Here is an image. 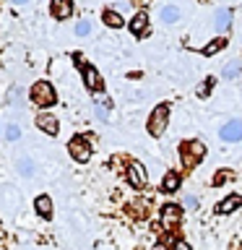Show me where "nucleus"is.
Wrapping results in <instances>:
<instances>
[{"instance_id":"1","label":"nucleus","mask_w":242,"mask_h":250,"mask_svg":"<svg viewBox=\"0 0 242 250\" xmlns=\"http://www.w3.org/2000/svg\"><path fill=\"white\" fill-rule=\"evenodd\" d=\"M31 99H34L39 107H52L58 97H55V89H52L50 81H37L34 89H31Z\"/></svg>"},{"instance_id":"2","label":"nucleus","mask_w":242,"mask_h":250,"mask_svg":"<svg viewBox=\"0 0 242 250\" xmlns=\"http://www.w3.org/2000/svg\"><path fill=\"white\" fill-rule=\"evenodd\" d=\"M167 120H169V109L164 104H159L151 112V117H148V133H151V136H161V133L167 130Z\"/></svg>"},{"instance_id":"3","label":"nucleus","mask_w":242,"mask_h":250,"mask_svg":"<svg viewBox=\"0 0 242 250\" xmlns=\"http://www.w3.org/2000/svg\"><path fill=\"white\" fill-rule=\"evenodd\" d=\"M68 151L76 162H89L91 159V141L83 138V136H76L73 141L68 144Z\"/></svg>"},{"instance_id":"4","label":"nucleus","mask_w":242,"mask_h":250,"mask_svg":"<svg viewBox=\"0 0 242 250\" xmlns=\"http://www.w3.org/2000/svg\"><path fill=\"white\" fill-rule=\"evenodd\" d=\"M203 154H206V146H203L201 141H190V144H185V146H182V162L187 164V167L198 162Z\"/></svg>"},{"instance_id":"5","label":"nucleus","mask_w":242,"mask_h":250,"mask_svg":"<svg viewBox=\"0 0 242 250\" xmlns=\"http://www.w3.org/2000/svg\"><path fill=\"white\" fill-rule=\"evenodd\" d=\"M83 83H86V89H89V91H101V86H104L99 70L94 65H83Z\"/></svg>"},{"instance_id":"6","label":"nucleus","mask_w":242,"mask_h":250,"mask_svg":"<svg viewBox=\"0 0 242 250\" xmlns=\"http://www.w3.org/2000/svg\"><path fill=\"white\" fill-rule=\"evenodd\" d=\"M37 128L42 130V133H47V136H58V130H60V123H58V117H52V115L42 112V115L37 117Z\"/></svg>"},{"instance_id":"7","label":"nucleus","mask_w":242,"mask_h":250,"mask_svg":"<svg viewBox=\"0 0 242 250\" xmlns=\"http://www.w3.org/2000/svg\"><path fill=\"white\" fill-rule=\"evenodd\" d=\"M219 136H222L224 141H240L242 138V120H229L226 125H222Z\"/></svg>"},{"instance_id":"8","label":"nucleus","mask_w":242,"mask_h":250,"mask_svg":"<svg viewBox=\"0 0 242 250\" xmlns=\"http://www.w3.org/2000/svg\"><path fill=\"white\" fill-rule=\"evenodd\" d=\"M128 183L133 188H143L146 185V169H143V164H138V162L130 164V167H128Z\"/></svg>"},{"instance_id":"9","label":"nucleus","mask_w":242,"mask_h":250,"mask_svg":"<svg viewBox=\"0 0 242 250\" xmlns=\"http://www.w3.org/2000/svg\"><path fill=\"white\" fill-rule=\"evenodd\" d=\"M232 26V11H226V8H219V11L214 13V29L222 34V31H226Z\"/></svg>"},{"instance_id":"10","label":"nucleus","mask_w":242,"mask_h":250,"mask_svg":"<svg viewBox=\"0 0 242 250\" xmlns=\"http://www.w3.org/2000/svg\"><path fill=\"white\" fill-rule=\"evenodd\" d=\"M73 13V0H52V16L55 19H68Z\"/></svg>"},{"instance_id":"11","label":"nucleus","mask_w":242,"mask_h":250,"mask_svg":"<svg viewBox=\"0 0 242 250\" xmlns=\"http://www.w3.org/2000/svg\"><path fill=\"white\" fill-rule=\"evenodd\" d=\"M34 208H37V214L42 216V219H50L52 216V201H50V195H39V198L34 201Z\"/></svg>"},{"instance_id":"12","label":"nucleus","mask_w":242,"mask_h":250,"mask_svg":"<svg viewBox=\"0 0 242 250\" xmlns=\"http://www.w3.org/2000/svg\"><path fill=\"white\" fill-rule=\"evenodd\" d=\"M146 29H148V16L146 13H136L130 19V31L133 34H146Z\"/></svg>"},{"instance_id":"13","label":"nucleus","mask_w":242,"mask_h":250,"mask_svg":"<svg viewBox=\"0 0 242 250\" xmlns=\"http://www.w3.org/2000/svg\"><path fill=\"white\" fill-rule=\"evenodd\" d=\"M161 219H164V224H175L180 222V206H175V203H167L161 211Z\"/></svg>"},{"instance_id":"14","label":"nucleus","mask_w":242,"mask_h":250,"mask_svg":"<svg viewBox=\"0 0 242 250\" xmlns=\"http://www.w3.org/2000/svg\"><path fill=\"white\" fill-rule=\"evenodd\" d=\"M16 169H19L21 177H31L34 175V162H31L29 156H21V159L16 162Z\"/></svg>"},{"instance_id":"15","label":"nucleus","mask_w":242,"mask_h":250,"mask_svg":"<svg viewBox=\"0 0 242 250\" xmlns=\"http://www.w3.org/2000/svg\"><path fill=\"white\" fill-rule=\"evenodd\" d=\"M240 206H242V198H240V195H229V198H224L222 203H219V211H222V214H229V211L240 208Z\"/></svg>"},{"instance_id":"16","label":"nucleus","mask_w":242,"mask_h":250,"mask_svg":"<svg viewBox=\"0 0 242 250\" xmlns=\"http://www.w3.org/2000/svg\"><path fill=\"white\" fill-rule=\"evenodd\" d=\"M177 188H180V177H177V172H167V177L161 180V190L175 193Z\"/></svg>"},{"instance_id":"17","label":"nucleus","mask_w":242,"mask_h":250,"mask_svg":"<svg viewBox=\"0 0 242 250\" xmlns=\"http://www.w3.org/2000/svg\"><path fill=\"white\" fill-rule=\"evenodd\" d=\"M161 21H164V23L180 21V11H177L175 5H164V8H161Z\"/></svg>"},{"instance_id":"18","label":"nucleus","mask_w":242,"mask_h":250,"mask_svg":"<svg viewBox=\"0 0 242 250\" xmlns=\"http://www.w3.org/2000/svg\"><path fill=\"white\" fill-rule=\"evenodd\" d=\"M109 107H112V102L109 99H101V102H94V112H97V117L101 123L107 120V112H109Z\"/></svg>"},{"instance_id":"19","label":"nucleus","mask_w":242,"mask_h":250,"mask_svg":"<svg viewBox=\"0 0 242 250\" xmlns=\"http://www.w3.org/2000/svg\"><path fill=\"white\" fill-rule=\"evenodd\" d=\"M104 23H107V26H112V29H120L125 21H122V16L117 11H104Z\"/></svg>"},{"instance_id":"20","label":"nucleus","mask_w":242,"mask_h":250,"mask_svg":"<svg viewBox=\"0 0 242 250\" xmlns=\"http://www.w3.org/2000/svg\"><path fill=\"white\" fill-rule=\"evenodd\" d=\"M5 138L11 141V144H16V141L21 138V128H19L16 123H8V125H5Z\"/></svg>"},{"instance_id":"21","label":"nucleus","mask_w":242,"mask_h":250,"mask_svg":"<svg viewBox=\"0 0 242 250\" xmlns=\"http://www.w3.org/2000/svg\"><path fill=\"white\" fill-rule=\"evenodd\" d=\"M21 99H23V91L19 89V86H13V89L8 91V104H11V107H19Z\"/></svg>"},{"instance_id":"22","label":"nucleus","mask_w":242,"mask_h":250,"mask_svg":"<svg viewBox=\"0 0 242 250\" xmlns=\"http://www.w3.org/2000/svg\"><path fill=\"white\" fill-rule=\"evenodd\" d=\"M240 68H242L240 60H229V62H226V68H224V78H234L240 73Z\"/></svg>"},{"instance_id":"23","label":"nucleus","mask_w":242,"mask_h":250,"mask_svg":"<svg viewBox=\"0 0 242 250\" xmlns=\"http://www.w3.org/2000/svg\"><path fill=\"white\" fill-rule=\"evenodd\" d=\"M76 34H78V37H86V34H91V23L86 21V19H83V21H78V23H76Z\"/></svg>"},{"instance_id":"24","label":"nucleus","mask_w":242,"mask_h":250,"mask_svg":"<svg viewBox=\"0 0 242 250\" xmlns=\"http://www.w3.org/2000/svg\"><path fill=\"white\" fill-rule=\"evenodd\" d=\"M224 44H226L224 39H214V42H211V44H206V55H216V52L222 50Z\"/></svg>"},{"instance_id":"25","label":"nucleus","mask_w":242,"mask_h":250,"mask_svg":"<svg viewBox=\"0 0 242 250\" xmlns=\"http://www.w3.org/2000/svg\"><path fill=\"white\" fill-rule=\"evenodd\" d=\"M211 83H214V78H206V81H203V86L198 89V94H201V97H206V94L211 91Z\"/></svg>"},{"instance_id":"26","label":"nucleus","mask_w":242,"mask_h":250,"mask_svg":"<svg viewBox=\"0 0 242 250\" xmlns=\"http://www.w3.org/2000/svg\"><path fill=\"white\" fill-rule=\"evenodd\" d=\"M172 250H190V245H187V242H175Z\"/></svg>"},{"instance_id":"27","label":"nucleus","mask_w":242,"mask_h":250,"mask_svg":"<svg viewBox=\"0 0 242 250\" xmlns=\"http://www.w3.org/2000/svg\"><path fill=\"white\" fill-rule=\"evenodd\" d=\"M195 203H198V201H195L193 195H187V198H185V206H195Z\"/></svg>"},{"instance_id":"28","label":"nucleus","mask_w":242,"mask_h":250,"mask_svg":"<svg viewBox=\"0 0 242 250\" xmlns=\"http://www.w3.org/2000/svg\"><path fill=\"white\" fill-rule=\"evenodd\" d=\"M11 3H13V5H26L29 0H11Z\"/></svg>"}]
</instances>
